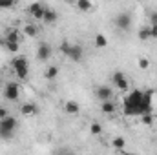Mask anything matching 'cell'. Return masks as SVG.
<instances>
[{"mask_svg":"<svg viewBox=\"0 0 157 155\" xmlns=\"http://www.w3.org/2000/svg\"><path fill=\"white\" fill-rule=\"evenodd\" d=\"M124 113L126 115H144V113H152V93L150 91H143V89H132L124 100Z\"/></svg>","mask_w":157,"mask_h":155,"instance_id":"1","label":"cell"},{"mask_svg":"<svg viewBox=\"0 0 157 155\" xmlns=\"http://www.w3.org/2000/svg\"><path fill=\"white\" fill-rule=\"evenodd\" d=\"M11 68L15 71V75L18 78H26L29 75V64H28V59L24 55H18L11 60Z\"/></svg>","mask_w":157,"mask_h":155,"instance_id":"2","label":"cell"},{"mask_svg":"<svg viewBox=\"0 0 157 155\" xmlns=\"http://www.w3.org/2000/svg\"><path fill=\"white\" fill-rule=\"evenodd\" d=\"M17 126H18L17 119H15V117H11V115L7 117V119H4V120H0V139L9 141V139L15 135Z\"/></svg>","mask_w":157,"mask_h":155,"instance_id":"3","label":"cell"},{"mask_svg":"<svg viewBox=\"0 0 157 155\" xmlns=\"http://www.w3.org/2000/svg\"><path fill=\"white\" fill-rule=\"evenodd\" d=\"M4 46H6L7 51L18 53V49H20V33H18L17 29H11V31L6 35V39H4Z\"/></svg>","mask_w":157,"mask_h":155,"instance_id":"4","label":"cell"},{"mask_svg":"<svg viewBox=\"0 0 157 155\" xmlns=\"http://www.w3.org/2000/svg\"><path fill=\"white\" fill-rule=\"evenodd\" d=\"M4 99L6 100H18L20 99V84L18 82H7L4 88Z\"/></svg>","mask_w":157,"mask_h":155,"instance_id":"5","label":"cell"},{"mask_svg":"<svg viewBox=\"0 0 157 155\" xmlns=\"http://www.w3.org/2000/svg\"><path fill=\"white\" fill-rule=\"evenodd\" d=\"M95 95H97V99H99L101 102H108V100L113 99V89H112L110 86H106V84H101V86H97Z\"/></svg>","mask_w":157,"mask_h":155,"instance_id":"6","label":"cell"},{"mask_svg":"<svg viewBox=\"0 0 157 155\" xmlns=\"http://www.w3.org/2000/svg\"><path fill=\"white\" fill-rule=\"evenodd\" d=\"M115 26H117L119 29H122V31H128L132 28V15L126 13V11L119 13L117 17H115Z\"/></svg>","mask_w":157,"mask_h":155,"instance_id":"7","label":"cell"},{"mask_svg":"<svg viewBox=\"0 0 157 155\" xmlns=\"http://www.w3.org/2000/svg\"><path fill=\"white\" fill-rule=\"evenodd\" d=\"M112 80H113V84L117 86L121 91H128L130 89V82H128V78H126V75L122 71H113Z\"/></svg>","mask_w":157,"mask_h":155,"instance_id":"8","label":"cell"},{"mask_svg":"<svg viewBox=\"0 0 157 155\" xmlns=\"http://www.w3.org/2000/svg\"><path fill=\"white\" fill-rule=\"evenodd\" d=\"M51 53H53L51 46H49L48 42H40L39 47H37V59H39L40 62H46V60L51 57Z\"/></svg>","mask_w":157,"mask_h":155,"instance_id":"9","label":"cell"},{"mask_svg":"<svg viewBox=\"0 0 157 155\" xmlns=\"http://www.w3.org/2000/svg\"><path fill=\"white\" fill-rule=\"evenodd\" d=\"M66 57H68L70 60H73V62H80L82 57H84V49H82V46H80V44H71V47H70V51H68Z\"/></svg>","mask_w":157,"mask_h":155,"instance_id":"10","label":"cell"},{"mask_svg":"<svg viewBox=\"0 0 157 155\" xmlns=\"http://www.w3.org/2000/svg\"><path fill=\"white\" fill-rule=\"evenodd\" d=\"M29 13H31V17H35L37 20H42V18H44V13H46V6L40 4V2H35V4L29 6Z\"/></svg>","mask_w":157,"mask_h":155,"instance_id":"11","label":"cell"},{"mask_svg":"<svg viewBox=\"0 0 157 155\" xmlns=\"http://www.w3.org/2000/svg\"><path fill=\"white\" fill-rule=\"evenodd\" d=\"M64 112L68 115H77L78 112H80V106H78V102H75V100H68L64 104Z\"/></svg>","mask_w":157,"mask_h":155,"instance_id":"12","label":"cell"},{"mask_svg":"<svg viewBox=\"0 0 157 155\" xmlns=\"http://www.w3.org/2000/svg\"><path fill=\"white\" fill-rule=\"evenodd\" d=\"M57 18H59V15H57V11L55 9H49V7H46V13H44V22L46 24H55L57 22Z\"/></svg>","mask_w":157,"mask_h":155,"instance_id":"13","label":"cell"},{"mask_svg":"<svg viewBox=\"0 0 157 155\" xmlns=\"http://www.w3.org/2000/svg\"><path fill=\"white\" fill-rule=\"evenodd\" d=\"M20 113H22L24 117L37 115V113H39V108H37L35 104H22V108H20Z\"/></svg>","mask_w":157,"mask_h":155,"instance_id":"14","label":"cell"},{"mask_svg":"<svg viewBox=\"0 0 157 155\" xmlns=\"http://www.w3.org/2000/svg\"><path fill=\"white\" fill-rule=\"evenodd\" d=\"M101 110H102V113H108V115H112V113H115L117 106H115V102L108 100V102H101Z\"/></svg>","mask_w":157,"mask_h":155,"instance_id":"15","label":"cell"},{"mask_svg":"<svg viewBox=\"0 0 157 155\" xmlns=\"http://www.w3.org/2000/svg\"><path fill=\"white\" fill-rule=\"evenodd\" d=\"M93 44H95L99 49H102V47H106V46H108V39H106L102 33H97V35H95V39H93Z\"/></svg>","mask_w":157,"mask_h":155,"instance_id":"16","label":"cell"},{"mask_svg":"<svg viewBox=\"0 0 157 155\" xmlns=\"http://www.w3.org/2000/svg\"><path fill=\"white\" fill-rule=\"evenodd\" d=\"M24 35H28V37H37V35H39V28H37L35 24H26V26H24Z\"/></svg>","mask_w":157,"mask_h":155,"instance_id":"17","label":"cell"},{"mask_svg":"<svg viewBox=\"0 0 157 155\" xmlns=\"http://www.w3.org/2000/svg\"><path fill=\"white\" fill-rule=\"evenodd\" d=\"M57 75H59V68H57V66H49V68H46V71H44V78H48V80H53Z\"/></svg>","mask_w":157,"mask_h":155,"instance_id":"18","label":"cell"},{"mask_svg":"<svg viewBox=\"0 0 157 155\" xmlns=\"http://www.w3.org/2000/svg\"><path fill=\"white\" fill-rule=\"evenodd\" d=\"M139 39L141 40H150L152 39V33H150V26H144L139 29Z\"/></svg>","mask_w":157,"mask_h":155,"instance_id":"19","label":"cell"},{"mask_svg":"<svg viewBox=\"0 0 157 155\" xmlns=\"http://www.w3.org/2000/svg\"><path fill=\"white\" fill-rule=\"evenodd\" d=\"M77 7L80 11H90L91 7H93V4L90 2V0H78L77 2Z\"/></svg>","mask_w":157,"mask_h":155,"instance_id":"20","label":"cell"},{"mask_svg":"<svg viewBox=\"0 0 157 155\" xmlns=\"http://www.w3.org/2000/svg\"><path fill=\"white\" fill-rule=\"evenodd\" d=\"M112 146H113L115 150H122V148L126 146V141H124L122 137H115V139L112 141Z\"/></svg>","mask_w":157,"mask_h":155,"instance_id":"21","label":"cell"},{"mask_svg":"<svg viewBox=\"0 0 157 155\" xmlns=\"http://www.w3.org/2000/svg\"><path fill=\"white\" fill-rule=\"evenodd\" d=\"M90 131H91L93 135H101V133H102V126H101L99 122H91V126H90Z\"/></svg>","mask_w":157,"mask_h":155,"instance_id":"22","label":"cell"},{"mask_svg":"<svg viewBox=\"0 0 157 155\" xmlns=\"http://www.w3.org/2000/svg\"><path fill=\"white\" fill-rule=\"evenodd\" d=\"M141 120H143L146 126H152V124H154V117H152V113H144V115H141Z\"/></svg>","mask_w":157,"mask_h":155,"instance_id":"23","label":"cell"},{"mask_svg":"<svg viewBox=\"0 0 157 155\" xmlns=\"http://www.w3.org/2000/svg\"><path fill=\"white\" fill-rule=\"evenodd\" d=\"M15 6V0H0V9H9Z\"/></svg>","mask_w":157,"mask_h":155,"instance_id":"24","label":"cell"},{"mask_svg":"<svg viewBox=\"0 0 157 155\" xmlns=\"http://www.w3.org/2000/svg\"><path fill=\"white\" fill-rule=\"evenodd\" d=\"M70 47H71V42H68V40H64V42L60 44V51H62L64 55H68V51H70Z\"/></svg>","mask_w":157,"mask_h":155,"instance_id":"25","label":"cell"},{"mask_svg":"<svg viewBox=\"0 0 157 155\" xmlns=\"http://www.w3.org/2000/svg\"><path fill=\"white\" fill-rule=\"evenodd\" d=\"M148 66H150V60H148L146 57H141V59H139V68H141V70H146Z\"/></svg>","mask_w":157,"mask_h":155,"instance_id":"26","label":"cell"},{"mask_svg":"<svg viewBox=\"0 0 157 155\" xmlns=\"http://www.w3.org/2000/svg\"><path fill=\"white\" fill-rule=\"evenodd\" d=\"M148 18H150V26H157V11H152Z\"/></svg>","mask_w":157,"mask_h":155,"instance_id":"27","label":"cell"},{"mask_svg":"<svg viewBox=\"0 0 157 155\" xmlns=\"http://www.w3.org/2000/svg\"><path fill=\"white\" fill-rule=\"evenodd\" d=\"M53 155H75L71 150H68V148H64V150H59V152H55Z\"/></svg>","mask_w":157,"mask_h":155,"instance_id":"28","label":"cell"},{"mask_svg":"<svg viewBox=\"0 0 157 155\" xmlns=\"http://www.w3.org/2000/svg\"><path fill=\"white\" fill-rule=\"evenodd\" d=\"M9 117V112L6 110V108H0V120H4V119H7Z\"/></svg>","mask_w":157,"mask_h":155,"instance_id":"29","label":"cell"},{"mask_svg":"<svg viewBox=\"0 0 157 155\" xmlns=\"http://www.w3.org/2000/svg\"><path fill=\"white\" fill-rule=\"evenodd\" d=\"M150 33H152V39H157V26H150Z\"/></svg>","mask_w":157,"mask_h":155,"instance_id":"30","label":"cell"},{"mask_svg":"<svg viewBox=\"0 0 157 155\" xmlns=\"http://www.w3.org/2000/svg\"><path fill=\"white\" fill-rule=\"evenodd\" d=\"M0 46H4V39L2 37H0Z\"/></svg>","mask_w":157,"mask_h":155,"instance_id":"31","label":"cell"},{"mask_svg":"<svg viewBox=\"0 0 157 155\" xmlns=\"http://www.w3.org/2000/svg\"><path fill=\"white\" fill-rule=\"evenodd\" d=\"M0 88H2V84H0Z\"/></svg>","mask_w":157,"mask_h":155,"instance_id":"32","label":"cell"}]
</instances>
